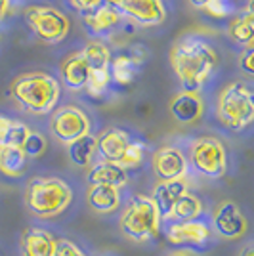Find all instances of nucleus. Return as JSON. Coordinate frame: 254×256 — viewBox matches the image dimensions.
Instances as JSON below:
<instances>
[{"mask_svg":"<svg viewBox=\"0 0 254 256\" xmlns=\"http://www.w3.org/2000/svg\"><path fill=\"white\" fill-rule=\"evenodd\" d=\"M188 162H191L199 174L218 180L228 172V151L218 138L202 136L191 142Z\"/></svg>","mask_w":254,"mask_h":256,"instance_id":"8","label":"nucleus"},{"mask_svg":"<svg viewBox=\"0 0 254 256\" xmlns=\"http://www.w3.org/2000/svg\"><path fill=\"white\" fill-rule=\"evenodd\" d=\"M115 10L142 27H155L166 20L162 0H118Z\"/></svg>","mask_w":254,"mask_h":256,"instance_id":"11","label":"nucleus"},{"mask_svg":"<svg viewBox=\"0 0 254 256\" xmlns=\"http://www.w3.org/2000/svg\"><path fill=\"white\" fill-rule=\"evenodd\" d=\"M69 4H71L76 12H80V14L84 16V14L94 12L96 8H100V6L104 4V0H69Z\"/></svg>","mask_w":254,"mask_h":256,"instance_id":"31","label":"nucleus"},{"mask_svg":"<svg viewBox=\"0 0 254 256\" xmlns=\"http://www.w3.org/2000/svg\"><path fill=\"white\" fill-rule=\"evenodd\" d=\"M12 98L31 115H48L60 102V82L48 73L31 71L14 78L10 86Z\"/></svg>","mask_w":254,"mask_h":256,"instance_id":"2","label":"nucleus"},{"mask_svg":"<svg viewBox=\"0 0 254 256\" xmlns=\"http://www.w3.org/2000/svg\"><path fill=\"white\" fill-rule=\"evenodd\" d=\"M29 132H31V128L25 122L0 115V148H6V146L22 148Z\"/></svg>","mask_w":254,"mask_h":256,"instance_id":"24","label":"nucleus"},{"mask_svg":"<svg viewBox=\"0 0 254 256\" xmlns=\"http://www.w3.org/2000/svg\"><path fill=\"white\" fill-rule=\"evenodd\" d=\"M170 115L182 124H191L199 120L204 113V104H202L199 92H180L170 100Z\"/></svg>","mask_w":254,"mask_h":256,"instance_id":"14","label":"nucleus"},{"mask_svg":"<svg viewBox=\"0 0 254 256\" xmlns=\"http://www.w3.org/2000/svg\"><path fill=\"white\" fill-rule=\"evenodd\" d=\"M8 8H10V0H0V20L6 16Z\"/></svg>","mask_w":254,"mask_h":256,"instance_id":"35","label":"nucleus"},{"mask_svg":"<svg viewBox=\"0 0 254 256\" xmlns=\"http://www.w3.org/2000/svg\"><path fill=\"white\" fill-rule=\"evenodd\" d=\"M246 218L243 210L233 203L224 201L212 212V230L224 239H239L246 234Z\"/></svg>","mask_w":254,"mask_h":256,"instance_id":"12","label":"nucleus"},{"mask_svg":"<svg viewBox=\"0 0 254 256\" xmlns=\"http://www.w3.org/2000/svg\"><path fill=\"white\" fill-rule=\"evenodd\" d=\"M212 235L210 226L201 220L191 222H166L164 237L168 243L178 246H199L204 245Z\"/></svg>","mask_w":254,"mask_h":256,"instance_id":"13","label":"nucleus"},{"mask_svg":"<svg viewBox=\"0 0 254 256\" xmlns=\"http://www.w3.org/2000/svg\"><path fill=\"white\" fill-rule=\"evenodd\" d=\"M228 34L233 42L241 44V46H252L254 40V14L252 10L244 12L243 16L235 18L230 27H228Z\"/></svg>","mask_w":254,"mask_h":256,"instance_id":"25","label":"nucleus"},{"mask_svg":"<svg viewBox=\"0 0 254 256\" xmlns=\"http://www.w3.org/2000/svg\"><path fill=\"white\" fill-rule=\"evenodd\" d=\"M46 148H48V142H46V138H44V134H40V132H29V136L25 138V142H23L22 150L23 153L27 155V159L29 157H40L44 151H46Z\"/></svg>","mask_w":254,"mask_h":256,"instance_id":"29","label":"nucleus"},{"mask_svg":"<svg viewBox=\"0 0 254 256\" xmlns=\"http://www.w3.org/2000/svg\"><path fill=\"white\" fill-rule=\"evenodd\" d=\"M96 155V138L92 134H86L82 138L74 140L69 144V157L73 160V164L84 168L88 166Z\"/></svg>","mask_w":254,"mask_h":256,"instance_id":"26","label":"nucleus"},{"mask_svg":"<svg viewBox=\"0 0 254 256\" xmlns=\"http://www.w3.org/2000/svg\"><path fill=\"white\" fill-rule=\"evenodd\" d=\"M109 82H111L109 69H107V71H90L88 80H86V84H84L86 94L90 98H102L106 94Z\"/></svg>","mask_w":254,"mask_h":256,"instance_id":"28","label":"nucleus"},{"mask_svg":"<svg viewBox=\"0 0 254 256\" xmlns=\"http://www.w3.org/2000/svg\"><path fill=\"white\" fill-rule=\"evenodd\" d=\"M96 153H100L102 160L115 162L128 170L138 168L144 162L146 146L142 142H134L122 128H109L100 138H96Z\"/></svg>","mask_w":254,"mask_h":256,"instance_id":"6","label":"nucleus"},{"mask_svg":"<svg viewBox=\"0 0 254 256\" xmlns=\"http://www.w3.org/2000/svg\"><path fill=\"white\" fill-rule=\"evenodd\" d=\"M56 256H86V254L74 243H71V241H58Z\"/></svg>","mask_w":254,"mask_h":256,"instance_id":"32","label":"nucleus"},{"mask_svg":"<svg viewBox=\"0 0 254 256\" xmlns=\"http://www.w3.org/2000/svg\"><path fill=\"white\" fill-rule=\"evenodd\" d=\"M162 218L157 203L151 195H134L130 197L126 208L118 218V228L122 235L134 243H146L159 237Z\"/></svg>","mask_w":254,"mask_h":256,"instance_id":"3","label":"nucleus"},{"mask_svg":"<svg viewBox=\"0 0 254 256\" xmlns=\"http://www.w3.org/2000/svg\"><path fill=\"white\" fill-rule=\"evenodd\" d=\"M204 10L212 18L224 20V18H230L233 14V10H235V0H210Z\"/></svg>","mask_w":254,"mask_h":256,"instance_id":"30","label":"nucleus"},{"mask_svg":"<svg viewBox=\"0 0 254 256\" xmlns=\"http://www.w3.org/2000/svg\"><path fill=\"white\" fill-rule=\"evenodd\" d=\"M120 20H122V16H120L115 8L107 6V4L106 6L102 4V6L96 8L94 12L82 16L84 27L92 32V34H109V32L113 31L116 25L120 23Z\"/></svg>","mask_w":254,"mask_h":256,"instance_id":"20","label":"nucleus"},{"mask_svg":"<svg viewBox=\"0 0 254 256\" xmlns=\"http://www.w3.org/2000/svg\"><path fill=\"white\" fill-rule=\"evenodd\" d=\"M73 201V190L62 178H32L25 190V204L38 218H54Z\"/></svg>","mask_w":254,"mask_h":256,"instance_id":"4","label":"nucleus"},{"mask_svg":"<svg viewBox=\"0 0 254 256\" xmlns=\"http://www.w3.org/2000/svg\"><path fill=\"white\" fill-rule=\"evenodd\" d=\"M25 22L34 32V36L46 44H58L65 40L71 29V22L64 12L42 4L29 6L25 10Z\"/></svg>","mask_w":254,"mask_h":256,"instance_id":"7","label":"nucleus"},{"mask_svg":"<svg viewBox=\"0 0 254 256\" xmlns=\"http://www.w3.org/2000/svg\"><path fill=\"white\" fill-rule=\"evenodd\" d=\"M168 256H190V254H186V252H172V254Z\"/></svg>","mask_w":254,"mask_h":256,"instance_id":"37","label":"nucleus"},{"mask_svg":"<svg viewBox=\"0 0 254 256\" xmlns=\"http://www.w3.org/2000/svg\"><path fill=\"white\" fill-rule=\"evenodd\" d=\"M88 206L98 214L115 212L120 206V190L111 186H90L86 193Z\"/></svg>","mask_w":254,"mask_h":256,"instance_id":"19","label":"nucleus"},{"mask_svg":"<svg viewBox=\"0 0 254 256\" xmlns=\"http://www.w3.org/2000/svg\"><path fill=\"white\" fill-rule=\"evenodd\" d=\"M60 73H62L64 84L69 90H84V84L90 75V67L82 52L71 54L69 58H65L60 65Z\"/></svg>","mask_w":254,"mask_h":256,"instance_id":"16","label":"nucleus"},{"mask_svg":"<svg viewBox=\"0 0 254 256\" xmlns=\"http://www.w3.org/2000/svg\"><path fill=\"white\" fill-rule=\"evenodd\" d=\"M126 182L128 172L122 166H118L115 162H107V160L96 162L88 172V184L90 186H111V188L120 190L122 186H126Z\"/></svg>","mask_w":254,"mask_h":256,"instance_id":"18","label":"nucleus"},{"mask_svg":"<svg viewBox=\"0 0 254 256\" xmlns=\"http://www.w3.org/2000/svg\"><path fill=\"white\" fill-rule=\"evenodd\" d=\"M216 117L232 132H241L254 120V100L250 86L232 82L224 88L216 104Z\"/></svg>","mask_w":254,"mask_h":256,"instance_id":"5","label":"nucleus"},{"mask_svg":"<svg viewBox=\"0 0 254 256\" xmlns=\"http://www.w3.org/2000/svg\"><path fill=\"white\" fill-rule=\"evenodd\" d=\"M52 132L54 136L60 140L62 144H71L74 140L82 138L90 134V118L80 107L76 106H65L56 109L52 115Z\"/></svg>","mask_w":254,"mask_h":256,"instance_id":"9","label":"nucleus"},{"mask_svg":"<svg viewBox=\"0 0 254 256\" xmlns=\"http://www.w3.org/2000/svg\"><path fill=\"white\" fill-rule=\"evenodd\" d=\"M243 256H254V248L252 246H246L243 250Z\"/></svg>","mask_w":254,"mask_h":256,"instance_id":"36","label":"nucleus"},{"mask_svg":"<svg viewBox=\"0 0 254 256\" xmlns=\"http://www.w3.org/2000/svg\"><path fill=\"white\" fill-rule=\"evenodd\" d=\"M27 170V155L22 148H0V172L8 178H20Z\"/></svg>","mask_w":254,"mask_h":256,"instance_id":"23","label":"nucleus"},{"mask_svg":"<svg viewBox=\"0 0 254 256\" xmlns=\"http://www.w3.org/2000/svg\"><path fill=\"white\" fill-rule=\"evenodd\" d=\"M170 65L186 92H199L218 69V54L208 40L188 34L170 48Z\"/></svg>","mask_w":254,"mask_h":256,"instance_id":"1","label":"nucleus"},{"mask_svg":"<svg viewBox=\"0 0 254 256\" xmlns=\"http://www.w3.org/2000/svg\"><path fill=\"white\" fill-rule=\"evenodd\" d=\"M188 2H190L193 8H197V10H204L210 0H188Z\"/></svg>","mask_w":254,"mask_h":256,"instance_id":"34","label":"nucleus"},{"mask_svg":"<svg viewBox=\"0 0 254 256\" xmlns=\"http://www.w3.org/2000/svg\"><path fill=\"white\" fill-rule=\"evenodd\" d=\"M82 56H84L86 62H88L90 71H107L109 69L111 50L104 42H100V40L88 42L84 46V50H82Z\"/></svg>","mask_w":254,"mask_h":256,"instance_id":"27","label":"nucleus"},{"mask_svg":"<svg viewBox=\"0 0 254 256\" xmlns=\"http://www.w3.org/2000/svg\"><path fill=\"white\" fill-rule=\"evenodd\" d=\"M151 166L159 182L170 180H186L190 172V162L184 151L172 146H164L153 153L151 157Z\"/></svg>","mask_w":254,"mask_h":256,"instance_id":"10","label":"nucleus"},{"mask_svg":"<svg viewBox=\"0 0 254 256\" xmlns=\"http://www.w3.org/2000/svg\"><path fill=\"white\" fill-rule=\"evenodd\" d=\"M190 192V186H188V178L186 180H170V182H159L153 190L151 199L157 203L160 210V218L162 214L168 210L170 206L174 204V201H178L184 193Z\"/></svg>","mask_w":254,"mask_h":256,"instance_id":"22","label":"nucleus"},{"mask_svg":"<svg viewBox=\"0 0 254 256\" xmlns=\"http://www.w3.org/2000/svg\"><path fill=\"white\" fill-rule=\"evenodd\" d=\"M252 58H254V48L252 46H246L244 52L241 54V58H239V64H241V67H243V71L246 75H254Z\"/></svg>","mask_w":254,"mask_h":256,"instance_id":"33","label":"nucleus"},{"mask_svg":"<svg viewBox=\"0 0 254 256\" xmlns=\"http://www.w3.org/2000/svg\"><path fill=\"white\" fill-rule=\"evenodd\" d=\"M202 214V203L195 193H184L178 201L170 206L166 212L162 214V222H191L199 220Z\"/></svg>","mask_w":254,"mask_h":256,"instance_id":"17","label":"nucleus"},{"mask_svg":"<svg viewBox=\"0 0 254 256\" xmlns=\"http://www.w3.org/2000/svg\"><path fill=\"white\" fill-rule=\"evenodd\" d=\"M23 256H56L58 239L42 228H29L22 237Z\"/></svg>","mask_w":254,"mask_h":256,"instance_id":"15","label":"nucleus"},{"mask_svg":"<svg viewBox=\"0 0 254 256\" xmlns=\"http://www.w3.org/2000/svg\"><path fill=\"white\" fill-rule=\"evenodd\" d=\"M142 60H138L134 54H118L116 58H111L109 64V76L118 86H128L134 82L136 73L140 69Z\"/></svg>","mask_w":254,"mask_h":256,"instance_id":"21","label":"nucleus"}]
</instances>
